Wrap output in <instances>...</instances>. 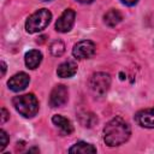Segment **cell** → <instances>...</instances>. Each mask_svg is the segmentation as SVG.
<instances>
[{"instance_id": "cell-1", "label": "cell", "mask_w": 154, "mask_h": 154, "mask_svg": "<svg viewBox=\"0 0 154 154\" xmlns=\"http://www.w3.org/2000/svg\"><path fill=\"white\" fill-rule=\"evenodd\" d=\"M131 135L129 124L120 117L111 119L103 128V141L109 147H117L125 143Z\"/></svg>"}, {"instance_id": "cell-2", "label": "cell", "mask_w": 154, "mask_h": 154, "mask_svg": "<svg viewBox=\"0 0 154 154\" xmlns=\"http://www.w3.org/2000/svg\"><path fill=\"white\" fill-rule=\"evenodd\" d=\"M13 106L23 117L32 118L38 111V101L34 94H24L13 99Z\"/></svg>"}, {"instance_id": "cell-3", "label": "cell", "mask_w": 154, "mask_h": 154, "mask_svg": "<svg viewBox=\"0 0 154 154\" xmlns=\"http://www.w3.org/2000/svg\"><path fill=\"white\" fill-rule=\"evenodd\" d=\"M51 19H52V13L48 10H46V8L37 10L26 19L25 30L29 34L38 32V31L43 30L45 28H47V25L51 23Z\"/></svg>"}, {"instance_id": "cell-4", "label": "cell", "mask_w": 154, "mask_h": 154, "mask_svg": "<svg viewBox=\"0 0 154 154\" xmlns=\"http://www.w3.org/2000/svg\"><path fill=\"white\" fill-rule=\"evenodd\" d=\"M109 87H111V77L108 73L96 72L89 79V88L97 96L105 95L108 91Z\"/></svg>"}, {"instance_id": "cell-5", "label": "cell", "mask_w": 154, "mask_h": 154, "mask_svg": "<svg viewBox=\"0 0 154 154\" xmlns=\"http://www.w3.org/2000/svg\"><path fill=\"white\" fill-rule=\"evenodd\" d=\"M95 43L89 40L77 42L72 48V54L76 59H89L95 54Z\"/></svg>"}, {"instance_id": "cell-6", "label": "cell", "mask_w": 154, "mask_h": 154, "mask_svg": "<svg viewBox=\"0 0 154 154\" xmlns=\"http://www.w3.org/2000/svg\"><path fill=\"white\" fill-rule=\"evenodd\" d=\"M75 18H76V13L73 10L67 8L65 10L61 16L58 18L57 23H55V30L59 32H67L71 30V28L73 26L75 23Z\"/></svg>"}, {"instance_id": "cell-7", "label": "cell", "mask_w": 154, "mask_h": 154, "mask_svg": "<svg viewBox=\"0 0 154 154\" xmlns=\"http://www.w3.org/2000/svg\"><path fill=\"white\" fill-rule=\"evenodd\" d=\"M67 97H69L67 88L65 85H63V84H58L51 91L49 105L52 107H60V106H63V105L66 103Z\"/></svg>"}, {"instance_id": "cell-8", "label": "cell", "mask_w": 154, "mask_h": 154, "mask_svg": "<svg viewBox=\"0 0 154 154\" xmlns=\"http://www.w3.org/2000/svg\"><path fill=\"white\" fill-rule=\"evenodd\" d=\"M135 119L140 126L147 128V129H154V107L146 108L137 112V114L135 116Z\"/></svg>"}, {"instance_id": "cell-9", "label": "cell", "mask_w": 154, "mask_h": 154, "mask_svg": "<svg viewBox=\"0 0 154 154\" xmlns=\"http://www.w3.org/2000/svg\"><path fill=\"white\" fill-rule=\"evenodd\" d=\"M29 82H30L29 76L24 72H19V73H16L14 76H12L10 78V81L7 82V85L13 91H20V90H24L26 88Z\"/></svg>"}, {"instance_id": "cell-10", "label": "cell", "mask_w": 154, "mask_h": 154, "mask_svg": "<svg viewBox=\"0 0 154 154\" xmlns=\"http://www.w3.org/2000/svg\"><path fill=\"white\" fill-rule=\"evenodd\" d=\"M76 72H77V64L72 60L61 63L57 70V75L61 78H70V77L75 76Z\"/></svg>"}, {"instance_id": "cell-11", "label": "cell", "mask_w": 154, "mask_h": 154, "mask_svg": "<svg viewBox=\"0 0 154 154\" xmlns=\"http://www.w3.org/2000/svg\"><path fill=\"white\" fill-rule=\"evenodd\" d=\"M52 122H53V124L61 131V134H64V135H70V134H72L73 126H72L71 122H70L67 118H65V117H63V116H60V114H55V116H53Z\"/></svg>"}, {"instance_id": "cell-12", "label": "cell", "mask_w": 154, "mask_h": 154, "mask_svg": "<svg viewBox=\"0 0 154 154\" xmlns=\"http://www.w3.org/2000/svg\"><path fill=\"white\" fill-rule=\"evenodd\" d=\"M42 60V54L37 49H31L25 54V65L28 69H36Z\"/></svg>"}, {"instance_id": "cell-13", "label": "cell", "mask_w": 154, "mask_h": 154, "mask_svg": "<svg viewBox=\"0 0 154 154\" xmlns=\"http://www.w3.org/2000/svg\"><path fill=\"white\" fill-rule=\"evenodd\" d=\"M69 153H75V154H89V153H96V148L87 142H77L75 143L70 149Z\"/></svg>"}, {"instance_id": "cell-14", "label": "cell", "mask_w": 154, "mask_h": 154, "mask_svg": "<svg viewBox=\"0 0 154 154\" xmlns=\"http://www.w3.org/2000/svg\"><path fill=\"white\" fill-rule=\"evenodd\" d=\"M123 19V16L122 13L118 11V10H109L108 12H106V14L103 16V22L108 25V26H116L118 25Z\"/></svg>"}, {"instance_id": "cell-15", "label": "cell", "mask_w": 154, "mask_h": 154, "mask_svg": "<svg viewBox=\"0 0 154 154\" xmlns=\"http://www.w3.org/2000/svg\"><path fill=\"white\" fill-rule=\"evenodd\" d=\"M78 119H79V123L84 128H91L97 122L96 116L93 114V113H90V112H82V113H79Z\"/></svg>"}, {"instance_id": "cell-16", "label": "cell", "mask_w": 154, "mask_h": 154, "mask_svg": "<svg viewBox=\"0 0 154 154\" xmlns=\"http://www.w3.org/2000/svg\"><path fill=\"white\" fill-rule=\"evenodd\" d=\"M49 51H51L52 55H54V57H60V55H63V53L65 52V45H64L63 41L55 40V41H53V42L51 43Z\"/></svg>"}, {"instance_id": "cell-17", "label": "cell", "mask_w": 154, "mask_h": 154, "mask_svg": "<svg viewBox=\"0 0 154 154\" xmlns=\"http://www.w3.org/2000/svg\"><path fill=\"white\" fill-rule=\"evenodd\" d=\"M8 141H10V138H8L7 134L4 130H1L0 131V152H2L5 149V147L8 144Z\"/></svg>"}, {"instance_id": "cell-18", "label": "cell", "mask_w": 154, "mask_h": 154, "mask_svg": "<svg viewBox=\"0 0 154 154\" xmlns=\"http://www.w3.org/2000/svg\"><path fill=\"white\" fill-rule=\"evenodd\" d=\"M8 117H10V114H8V112H7V109L6 108H1V124H4V123H6V120L8 119Z\"/></svg>"}, {"instance_id": "cell-19", "label": "cell", "mask_w": 154, "mask_h": 154, "mask_svg": "<svg viewBox=\"0 0 154 154\" xmlns=\"http://www.w3.org/2000/svg\"><path fill=\"white\" fill-rule=\"evenodd\" d=\"M124 5H126V6H134V5H136L137 4V1L138 0H120Z\"/></svg>"}, {"instance_id": "cell-20", "label": "cell", "mask_w": 154, "mask_h": 154, "mask_svg": "<svg viewBox=\"0 0 154 154\" xmlns=\"http://www.w3.org/2000/svg\"><path fill=\"white\" fill-rule=\"evenodd\" d=\"M6 72V64L4 61H1V76H4Z\"/></svg>"}, {"instance_id": "cell-21", "label": "cell", "mask_w": 154, "mask_h": 154, "mask_svg": "<svg viewBox=\"0 0 154 154\" xmlns=\"http://www.w3.org/2000/svg\"><path fill=\"white\" fill-rule=\"evenodd\" d=\"M77 1H79V2H83V4H88V2H91L93 0H77Z\"/></svg>"}, {"instance_id": "cell-22", "label": "cell", "mask_w": 154, "mask_h": 154, "mask_svg": "<svg viewBox=\"0 0 154 154\" xmlns=\"http://www.w3.org/2000/svg\"><path fill=\"white\" fill-rule=\"evenodd\" d=\"M43 1H48V0H43Z\"/></svg>"}]
</instances>
